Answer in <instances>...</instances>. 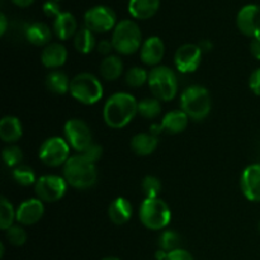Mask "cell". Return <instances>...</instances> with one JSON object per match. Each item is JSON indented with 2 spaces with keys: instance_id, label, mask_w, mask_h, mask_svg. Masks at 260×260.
<instances>
[{
  "instance_id": "6da1fadb",
  "label": "cell",
  "mask_w": 260,
  "mask_h": 260,
  "mask_svg": "<svg viewBox=\"0 0 260 260\" xmlns=\"http://www.w3.org/2000/svg\"><path fill=\"white\" fill-rule=\"evenodd\" d=\"M139 102L129 93H114L103 107V119L111 128H124L139 114Z\"/></svg>"
},
{
  "instance_id": "7a4b0ae2",
  "label": "cell",
  "mask_w": 260,
  "mask_h": 260,
  "mask_svg": "<svg viewBox=\"0 0 260 260\" xmlns=\"http://www.w3.org/2000/svg\"><path fill=\"white\" fill-rule=\"evenodd\" d=\"M63 178L70 187L85 190L93 187L98 180V170L94 162L83 154L73 155L63 165Z\"/></svg>"
},
{
  "instance_id": "3957f363",
  "label": "cell",
  "mask_w": 260,
  "mask_h": 260,
  "mask_svg": "<svg viewBox=\"0 0 260 260\" xmlns=\"http://www.w3.org/2000/svg\"><path fill=\"white\" fill-rule=\"evenodd\" d=\"M182 111L193 121H203L212 108L211 94L205 86L190 85L180 95Z\"/></svg>"
},
{
  "instance_id": "277c9868",
  "label": "cell",
  "mask_w": 260,
  "mask_h": 260,
  "mask_svg": "<svg viewBox=\"0 0 260 260\" xmlns=\"http://www.w3.org/2000/svg\"><path fill=\"white\" fill-rule=\"evenodd\" d=\"M112 43L118 55L128 56L141 50L144 42L139 24L129 19H123L117 23L112 35Z\"/></svg>"
},
{
  "instance_id": "5b68a950",
  "label": "cell",
  "mask_w": 260,
  "mask_h": 260,
  "mask_svg": "<svg viewBox=\"0 0 260 260\" xmlns=\"http://www.w3.org/2000/svg\"><path fill=\"white\" fill-rule=\"evenodd\" d=\"M69 93L79 103L91 106L103 98V85L93 74L80 73L71 79Z\"/></svg>"
},
{
  "instance_id": "8992f818",
  "label": "cell",
  "mask_w": 260,
  "mask_h": 260,
  "mask_svg": "<svg viewBox=\"0 0 260 260\" xmlns=\"http://www.w3.org/2000/svg\"><path fill=\"white\" fill-rule=\"evenodd\" d=\"M140 221L149 230L159 231L172 221V211L168 203L160 198H145L140 206Z\"/></svg>"
},
{
  "instance_id": "52a82bcc",
  "label": "cell",
  "mask_w": 260,
  "mask_h": 260,
  "mask_svg": "<svg viewBox=\"0 0 260 260\" xmlns=\"http://www.w3.org/2000/svg\"><path fill=\"white\" fill-rule=\"evenodd\" d=\"M149 88L152 95L160 102H169L178 93V79L174 71L168 66L159 65L149 73Z\"/></svg>"
},
{
  "instance_id": "ba28073f",
  "label": "cell",
  "mask_w": 260,
  "mask_h": 260,
  "mask_svg": "<svg viewBox=\"0 0 260 260\" xmlns=\"http://www.w3.org/2000/svg\"><path fill=\"white\" fill-rule=\"evenodd\" d=\"M38 156L41 161L47 167H61L70 159V145L68 144L65 137L52 136L42 142Z\"/></svg>"
},
{
  "instance_id": "9c48e42d",
  "label": "cell",
  "mask_w": 260,
  "mask_h": 260,
  "mask_svg": "<svg viewBox=\"0 0 260 260\" xmlns=\"http://www.w3.org/2000/svg\"><path fill=\"white\" fill-rule=\"evenodd\" d=\"M84 24L93 33H107L116 28V13L107 5H95L84 14Z\"/></svg>"
},
{
  "instance_id": "30bf717a",
  "label": "cell",
  "mask_w": 260,
  "mask_h": 260,
  "mask_svg": "<svg viewBox=\"0 0 260 260\" xmlns=\"http://www.w3.org/2000/svg\"><path fill=\"white\" fill-rule=\"evenodd\" d=\"M63 136L71 149L83 154L90 145H93V135L90 128L84 121L71 118L63 126Z\"/></svg>"
},
{
  "instance_id": "8fae6325",
  "label": "cell",
  "mask_w": 260,
  "mask_h": 260,
  "mask_svg": "<svg viewBox=\"0 0 260 260\" xmlns=\"http://www.w3.org/2000/svg\"><path fill=\"white\" fill-rule=\"evenodd\" d=\"M68 182L60 175H42L35 184V192L42 202L53 203L60 201L68 190Z\"/></svg>"
},
{
  "instance_id": "7c38bea8",
  "label": "cell",
  "mask_w": 260,
  "mask_h": 260,
  "mask_svg": "<svg viewBox=\"0 0 260 260\" xmlns=\"http://www.w3.org/2000/svg\"><path fill=\"white\" fill-rule=\"evenodd\" d=\"M202 50L194 43L182 45L174 55V65L178 71L183 74L194 73L202 62Z\"/></svg>"
},
{
  "instance_id": "4fadbf2b",
  "label": "cell",
  "mask_w": 260,
  "mask_h": 260,
  "mask_svg": "<svg viewBox=\"0 0 260 260\" xmlns=\"http://www.w3.org/2000/svg\"><path fill=\"white\" fill-rule=\"evenodd\" d=\"M236 25L246 37H260V5L248 4L239 10L236 15Z\"/></svg>"
},
{
  "instance_id": "5bb4252c",
  "label": "cell",
  "mask_w": 260,
  "mask_h": 260,
  "mask_svg": "<svg viewBox=\"0 0 260 260\" xmlns=\"http://www.w3.org/2000/svg\"><path fill=\"white\" fill-rule=\"evenodd\" d=\"M240 187L246 200L260 202V164H251L244 169Z\"/></svg>"
},
{
  "instance_id": "9a60e30c",
  "label": "cell",
  "mask_w": 260,
  "mask_h": 260,
  "mask_svg": "<svg viewBox=\"0 0 260 260\" xmlns=\"http://www.w3.org/2000/svg\"><path fill=\"white\" fill-rule=\"evenodd\" d=\"M45 213L43 202L38 198H29L20 203L17 208V222L23 226H30L37 223Z\"/></svg>"
},
{
  "instance_id": "2e32d148",
  "label": "cell",
  "mask_w": 260,
  "mask_h": 260,
  "mask_svg": "<svg viewBox=\"0 0 260 260\" xmlns=\"http://www.w3.org/2000/svg\"><path fill=\"white\" fill-rule=\"evenodd\" d=\"M165 55V45L162 40L157 36H151L144 41L140 50L141 61L147 66L156 68L161 62Z\"/></svg>"
},
{
  "instance_id": "e0dca14e",
  "label": "cell",
  "mask_w": 260,
  "mask_h": 260,
  "mask_svg": "<svg viewBox=\"0 0 260 260\" xmlns=\"http://www.w3.org/2000/svg\"><path fill=\"white\" fill-rule=\"evenodd\" d=\"M66 60H68V50L65 46L58 42L47 45L41 53V62L45 68L51 69V70L63 66Z\"/></svg>"
},
{
  "instance_id": "ac0fdd59",
  "label": "cell",
  "mask_w": 260,
  "mask_h": 260,
  "mask_svg": "<svg viewBox=\"0 0 260 260\" xmlns=\"http://www.w3.org/2000/svg\"><path fill=\"white\" fill-rule=\"evenodd\" d=\"M134 213L131 202L124 197H117L108 207V217L114 225H124L128 222Z\"/></svg>"
},
{
  "instance_id": "d6986e66",
  "label": "cell",
  "mask_w": 260,
  "mask_h": 260,
  "mask_svg": "<svg viewBox=\"0 0 260 260\" xmlns=\"http://www.w3.org/2000/svg\"><path fill=\"white\" fill-rule=\"evenodd\" d=\"M78 30L76 18L70 12H62L53 20V32L57 36L58 40H70L71 37L76 35Z\"/></svg>"
},
{
  "instance_id": "ffe728a7",
  "label": "cell",
  "mask_w": 260,
  "mask_h": 260,
  "mask_svg": "<svg viewBox=\"0 0 260 260\" xmlns=\"http://www.w3.org/2000/svg\"><path fill=\"white\" fill-rule=\"evenodd\" d=\"M160 8V0H129L128 13L135 19L146 20L154 17Z\"/></svg>"
},
{
  "instance_id": "44dd1931",
  "label": "cell",
  "mask_w": 260,
  "mask_h": 260,
  "mask_svg": "<svg viewBox=\"0 0 260 260\" xmlns=\"http://www.w3.org/2000/svg\"><path fill=\"white\" fill-rule=\"evenodd\" d=\"M23 126L19 118L5 116L0 121V139L7 144H14L22 137Z\"/></svg>"
},
{
  "instance_id": "7402d4cb",
  "label": "cell",
  "mask_w": 260,
  "mask_h": 260,
  "mask_svg": "<svg viewBox=\"0 0 260 260\" xmlns=\"http://www.w3.org/2000/svg\"><path fill=\"white\" fill-rule=\"evenodd\" d=\"M159 145V140L157 136L152 134H146V132H141L132 137L131 140V149L139 156H149L155 150L157 149Z\"/></svg>"
},
{
  "instance_id": "603a6c76",
  "label": "cell",
  "mask_w": 260,
  "mask_h": 260,
  "mask_svg": "<svg viewBox=\"0 0 260 260\" xmlns=\"http://www.w3.org/2000/svg\"><path fill=\"white\" fill-rule=\"evenodd\" d=\"M188 122H189V117L182 109H179V111L168 112L162 117V121L160 124H161L162 131H165L167 134L177 135L187 128Z\"/></svg>"
},
{
  "instance_id": "cb8c5ba5",
  "label": "cell",
  "mask_w": 260,
  "mask_h": 260,
  "mask_svg": "<svg viewBox=\"0 0 260 260\" xmlns=\"http://www.w3.org/2000/svg\"><path fill=\"white\" fill-rule=\"evenodd\" d=\"M24 37L32 45L38 46V47H41V46L46 47L47 45H50L52 32H51V28L47 24L42 22H36L27 25Z\"/></svg>"
},
{
  "instance_id": "d4e9b609",
  "label": "cell",
  "mask_w": 260,
  "mask_h": 260,
  "mask_svg": "<svg viewBox=\"0 0 260 260\" xmlns=\"http://www.w3.org/2000/svg\"><path fill=\"white\" fill-rule=\"evenodd\" d=\"M102 78L107 81H114L119 79L123 74V62L117 55H109L102 61L99 68Z\"/></svg>"
},
{
  "instance_id": "484cf974",
  "label": "cell",
  "mask_w": 260,
  "mask_h": 260,
  "mask_svg": "<svg viewBox=\"0 0 260 260\" xmlns=\"http://www.w3.org/2000/svg\"><path fill=\"white\" fill-rule=\"evenodd\" d=\"M71 80L65 73L60 70H52L46 76V86L48 90L57 95H63V94L70 91Z\"/></svg>"
},
{
  "instance_id": "4316f807",
  "label": "cell",
  "mask_w": 260,
  "mask_h": 260,
  "mask_svg": "<svg viewBox=\"0 0 260 260\" xmlns=\"http://www.w3.org/2000/svg\"><path fill=\"white\" fill-rule=\"evenodd\" d=\"M96 41L95 36L91 30H89L88 28H81L76 32V35L74 36V47L78 51L79 53H83V55H88L91 51H94L96 48Z\"/></svg>"
},
{
  "instance_id": "83f0119b",
  "label": "cell",
  "mask_w": 260,
  "mask_h": 260,
  "mask_svg": "<svg viewBox=\"0 0 260 260\" xmlns=\"http://www.w3.org/2000/svg\"><path fill=\"white\" fill-rule=\"evenodd\" d=\"M161 102L155 96L142 99L141 102H139V107H137V112L145 119L157 118L161 114Z\"/></svg>"
},
{
  "instance_id": "f1b7e54d",
  "label": "cell",
  "mask_w": 260,
  "mask_h": 260,
  "mask_svg": "<svg viewBox=\"0 0 260 260\" xmlns=\"http://www.w3.org/2000/svg\"><path fill=\"white\" fill-rule=\"evenodd\" d=\"M17 221V210L5 197L0 198V229L7 231Z\"/></svg>"
},
{
  "instance_id": "f546056e",
  "label": "cell",
  "mask_w": 260,
  "mask_h": 260,
  "mask_svg": "<svg viewBox=\"0 0 260 260\" xmlns=\"http://www.w3.org/2000/svg\"><path fill=\"white\" fill-rule=\"evenodd\" d=\"M13 179L22 187H29V185L36 184L37 178H36L35 170L28 165L20 164L19 167L14 168L13 170Z\"/></svg>"
},
{
  "instance_id": "4dcf8cb0",
  "label": "cell",
  "mask_w": 260,
  "mask_h": 260,
  "mask_svg": "<svg viewBox=\"0 0 260 260\" xmlns=\"http://www.w3.org/2000/svg\"><path fill=\"white\" fill-rule=\"evenodd\" d=\"M124 80L126 84L131 88H140V86L145 85L149 80V73L145 69L140 68V66H134V68L128 69L124 75Z\"/></svg>"
},
{
  "instance_id": "1f68e13d",
  "label": "cell",
  "mask_w": 260,
  "mask_h": 260,
  "mask_svg": "<svg viewBox=\"0 0 260 260\" xmlns=\"http://www.w3.org/2000/svg\"><path fill=\"white\" fill-rule=\"evenodd\" d=\"M2 156L7 167L17 168L19 167L23 160V151L17 145H9L3 149Z\"/></svg>"
},
{
  "instance_id": "d6a6232c",
  "label": "cell",
  "mask_w": 260,
  "mask_h": 260,
  "mask_svg": "<svg viewBox=\"0 0 260 260\" xmlns=\"http://www.w3.org/2000/svg\"><path fill=\"white\" fill-rule=\"evenodd\" d=\"M142 192L146 198H157L161 190V182L155 175H146L141 183Z\"/></svg>"
},
{
  "instance_id": "836d02e7",
  "label": "cell",
  "mask_w": 260,
  "mask_h": 260,
  "mask_svg": "<svg viewBox=\"0 0 260 260\" xmlns=\"http://www.w3.org/2000/svg\"><path fill=\"white\" fill-rule=\"evenodd\" d=\"M179 244H180V236L173 230L164 231L159 238L160 249H162V250L167 251V253L178 249Z\"/></svg>"
},
{
  "instance_id": "e575fe53",
  "label": "cell",
  "mask_w": 260,
  "mask_h": 260,
  "mask_svg": "<svg viewBox=\"0 0 260 260\" xmlns=\"http://www.w3.org/2000/svg\"><path fill=\"white\" fill-rule=\"evenodd\" d=\"M5 236H7V240L14 246H23L27 243L28 239V235L24 229L18 225H13L12 228L8 229L5 231Z\"/></svg>"
},
{
  "instance_id": "d590c367",
  "label": "cell",
  "mask_w": 260,
  "mask_h": 260,
  "mask_svg": "<svg viewBox=\"0 0 260 260\" xmlns=\"http://www.w3.org/2000/svg\"><path fill=\"white\" fill-rule=\"evenodd\" d=\"M42 10L46 17L48 18H57L62 13L61 12L60 4H58V2H55V0H47V2H45Z\"/></svg>"
},
{
  "instance_id": "8d00e7d4",
  "label": "cell",
  "mask_w": 260,
  "mask_h": 260,
  "mask_svg": "<svg viewBox=\"0 0 260 260\" xmlns=\"http://www.w3.org/2000/svg\"><path fill=\"white\" fill-rule=\"evenodd\" d=\"M83 155L86 157V159L90 160L91 162L95 164V162L101 159L102 155H103V149H102V146H99V145L93 144L83 152Z\"/></svg>"
},
{
  "instance_id": "74e56055",
  "label": "cell",
  "mask_w": 260,
  "mask_h": 260,
  "mask_svg": "<svg viewBox=\"0 0 260 260\" xmlns=\"http://www.w3.org/2000/svg\"><path fill=\"white\" fill-rule=\"evenodd\" d=\"M165 260H194V259H193L192 254H190L189 251L185 250V249L178 248L175 249V250L169 251Z\"/></svg>"
},
{
  "instance_id": "f35d334b",
  "label": "cell",
  "mask_w": 260,
  "mask_h": 260,
  "mask_svg": "<svg viewBox=\"0 0 260 260\" xmlns=\"http://www.w3.org/2000/svg\"><path fill=\"white\" fill-rule=\"evenodd\" d=\"M249 88L255 95L260 96V68L254 70L249 78Z\"/></svg>"
},
{
  "instance_id": "ab89813d",
  "label": "cell",
  "mask_w": 260,
  "mask_h": 260,
  "mask_svg": "<svg viewBox=\"0 0 260 260\" xmlns=\"http://www.w3.org/2000/svg\"><path fill=\"white\" fill-rule=\"evenodd\" d=\"M112 50H114L113 48V43H112V41H108V40H102L99 41L98 45H96V51H98L101 55H104L107 57V56L111 55Z\"/></svg>"
},
{
  "instance_id": "60d3db41",
  "label": "cell",
  "mask_w": 260,
  "mask_h": 260,
  "mask_svg": "<svg viewBox=\"0 0 260 260\" xmlns=\"http://www.w3.org/2000/svg\"><path fill=\"white\" fill-rule=\"evenodd\" d=\"M250 52L256 60L260 61V37L253 38L250 42Z\"/></svg>"
},
{
  "instance_id": "b9f144b4",
  "label": "cell",
  "mask_w": 260,
  "mask_h": 260,
  "mask_svg": "<svg viewBox=\"0 0 260 260\" xmlns=\"http://www.w3.org/2000/svg\"><path fill=\"white\" fill-rule=\"evenodd\" d=\"M8 25H9V22H8L4 13H2V14H0V36H2V37L5 36V33H7Z\"/></svg>"
},
{
  "instance_id": "7bdbcfd3",
  "label": "cell",
  "mask_w": 260,
  "mask_h": 260,
  "mask_svg": "<svg viewBox=\"0 0 260 260\" xmlns=\"http://www.w3.org/2000/svg\"><path fill=\"white\" fill-rule=\"evenodd\" d=\"M198 46H200V48L202 50V52H208V51H211L213 48V43L211 42L210 40L201 41V42L198 43Z\"/></svg>"
},
{
  "instance_id": "ee69618b",
  "label": "cell",
  "mask_w": 260,
  "mask_h": 260,
  "mask_svg": "<svg viewBox=\"0 0 260 260\" xmlns=\"http://www.w3.org/2000/svg\"><path fill=\"white\" fill-rule=\"evenodd\" d=\"M12 3L19 8H28L35 3V0H12Z\"/></svg>"
},
{
  "instance_id": "f6af8a7d",
  "label": "cell",
  "mask_w": 260,
  "mask_h": 260,
  "mask_svg": "<svg viewBox=\"0 0 260 260\" xmlns=\"http://www.w3.org/2000/svg\"><path fill=\"white\" fill-rule=\"evenodd\" d=\"M167 256H168V253L162 250V249H159V250L155 253V258H156V260H165L167 259Z\"/></svg>"
},
{
  "instance_id": "bcb514c9",
  "label": "cell",
  "mask_w": 260,
  "mask_h": 260,
  "mask_svg": "<svg viewBox=\"0 0 260 260\" xmlns=\"http://www.w3.org/2000/svg\"><path fill=\"white\" fill-rule=\"evenodd\" d=\"M4 256V244L0 243V258Z\"/></svg>"
},
{
  "instance_id": "7dc6e473",
  "label": "cell",
  "mask_w": 260,
  "mask_h": 260,
  "mask_svg": "<svg viewBox=\"0 0 260 260\" xmlns=\"http://www.w3.org/2000/svg\"><path fill=\"white\" fill-rule=\"evenodd\" d=\"M102 260H121V259L116 258V256H107V258H103Z\"/></svg>"
},
{
  "instance_id": "c3c4849f",
  "label": "cell",
  "mask_w": 260,
  "mask_h": 260,
  "mask_svg": "<svg viewBox=\"0 0 260 260\" xmlns=\"http://www.w3.org/2000/svg\"><path fill=\"white\" fill-rule=\"evenodd\" d=\"M55 2H61V0H55Z\"/></svg>"
},
{
  "instance_id": "681fc988",
  "label": "cell",
  "mask_w": 260,
  "mask_h": 260,
  "mask_svg": "<svg viewBox=\"0 0 260 260\" xmlns=\"http://www.w3.org/2000/svg\"><path fill=\"white\" fill-rule=\"evenodd\" d=\"M259 231H260V223H259Z\"/></svg>"
}]
</instances>
